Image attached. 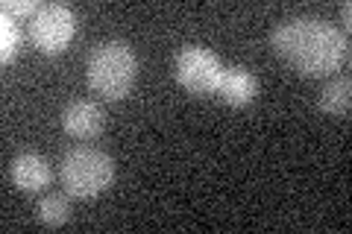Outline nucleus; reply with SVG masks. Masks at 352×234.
Returning a JSON list of instances; mask_svg holds the SVG:
<instances>
[{
	"mask_svg": "<svg viewBox=\"0 0 352 234\" xmlns=\"http://www.w3.org/2000/svg\"><path fill=\"white\" fill-rule=\"evenodd\" d=\"M270 44L302 76H326L338 71L349 56L346 32L311 15H296L276 24L270 32Z\"/></svg>",
	"mask_w": 352,
	"mask_h": 234,
	"instance_id": "obj_1",
	"label": "nucleus"
},
{
	"mask_svg": "<svg viewBox=\"0 0 352 234\" xmlns=\"http://www.w3.org/2000/svg\"><path fill=\"white\" fill-rule=\"evenodd\" d=\"M88 85L106 100H120L132 91L138 76V56L124 38L100 41L85 62Z\"/></svg>",
	"mask_w": 352,
	"mask_h": 234,
	"instance_id": "obj_2",
	"label": "nucleus"
},
{
	"mask_svg": "<svg viewBox=\"0 0 352 234\" xmlns=\"http://www.w3.org/2000/svg\"><path fill=\"white\" fill-rule=\"evenodd\" d=\"M59 179L71 196L94 199L115 182V161L97 147H74L59 164Z\"/></svg>",
	"mask_w": 352,
	"mask_h": 234,
	"instance_id": "obj_3",
	"label": "nucleus"
},
{
	"mask_svg": "<svg viewBox=\"0 0 352 234\" xmlns=\"http://www.w3.org/2000/svg\"><path fill=\"white\" fill-rule=\"evenodd\" d=\"M173 76L185 91H191L197 97H208V94H217L220 76H223V62L208 47L188 44V47H182L179 56H176Z\"/></svg>",
	"mask_w": 352,
	"mask_h": 234,
	"instance_id": "obj_4",
	"label": "nucleus"
},
{
	"mask_svg": "<svg viewBox=\"0 0 352 234\" xmlns=\"http://www.w3.org/2000/svg\"><path fill=\"white\" fill-rule=\"evenodd\" d=\"M76 32V12L68 3H41V9L30 18V38L32 44L47 53V56H56L71 44Z\"/></svg>",
	"mask_w": 352,
	"mask_h": 234,
	"instance_id": "obj_5",
	"label": "nucleus"
},
{
	"mask_svg": "<svg viewBox=\"0 0 352 234\" xmlns=\"http://www.w3.org/2000/svg\"><path fill=\"white\" fill-rule=\"evenodd\" d=\"M9 176H12V185L18 191L38 194L53 182V167L38 152H21L12 161V167H9Z\"/></svg>",
	"mask_w": 352,
	"mask_h": 234,
	"instance_id": "obj_6",
	"label": "nucleus"
},
{
	"mask_svg": "<svg viewBox=\"0 0 352 234\" xmlns=\"http://www.w3.org/2000/svg\"><path fill=\"white\" fill-rule=\"evenodd\" d=\"M103 124H106V117H103V108L91 103V100H74V103L65 106L62 111V126L68 135L74 138H97L103 132Z\"/></svg>",
	"mask_w": 352,
	"mask_h": 234,
	"instance_id": "obj_7",
	"label": "nucleus"
},
{
	"mask_svg": "<svg viewBox=\"0 0 352 234\" xmlns=\"http://www.w3.org/2000/svg\"><path fill=\"white\" fill-rule=\"evenodd\" d=\"M217 94L229 106H250L258 97V80L256 73L241 68V65H229V68H223V76H220Z\"/></svg>",
	"mask_w": 352,
	"mask_h": 234,
	"instance_id": "obj_8",
	"label": "nucleus"
},
{
	"mask_svg": "<svg viewBox=\"0 0 352 234\" xmlns=\"http://www.w3.org/2000/svg\"><path fill=\"white\" fill-rule=\"evenodd\" d=\"M352 103V82L349 76H335L323 85L320 97H317V108L326 115H346Z\"/></svg>",
	"mask_w": 352,
	"mask_h": 234,
	"instance_id": "obj_9",
	"label": "nucleus"
},
{
	"mask_svg": "<svg viewBox=\"0 0 352 234\" xmlns=\"http://www.w3.org/2000/svg\"><path fill=\"white\" fill-rule=\"evenodd\" d=\"M36 217H38V222H44V226H50V229L65 226V222L71 220L68 196L65 194H44L36 205Z\"/></svg>",
	"mask_w": 352,
	"mask_h": 234,
	"instance_id": "obj_10",
	"label": "nucleus"
},
{
	"mask_svg": "<svg viewBox=\"0 0 352 234\" xmlns=\"http://www.w3.org/2000/svg\"><path fill=\"white\" fill-rule=\"evenodd\" d=\"M21 41H24V36H21V27L15 24V18L0 15V59L6 65L21 53Z\"/></svg>",
	"mask_w": 352,
	"mask_h": 234,
	"instance_id": "obj_11",
	"label": "nucleus"
},
{
	"mask_svg": "<svg viewBox=\"0 0 352 234\" xmlns=\"http://www.w3.org/2000/svg\"><path fill=\"white\" fill-rule=\"evenodd\" d=\"M41 9L38 0H3V15L9 18H32Z\"/></svg>",
	"mask_w": 352,
	"mask_h": 234,
	"instance_id": "obj_12",
	"label": "nucleus"
},
{
	"mask_svg": "<svg viewBox=\"0 0 352 234\" xmlns=\"http://www.w3.org/2000/svg\"><path fill=\"white\" fill-rule=\"evenodd\" d=\"M349 18H352V3H344V21H346V27H349Z\"/></svg>",
	"mask_w": 352,
	"mask_h": 234,
	"instance_id": "obj_13",
	"label": "nucleus"
}]
</instances>
